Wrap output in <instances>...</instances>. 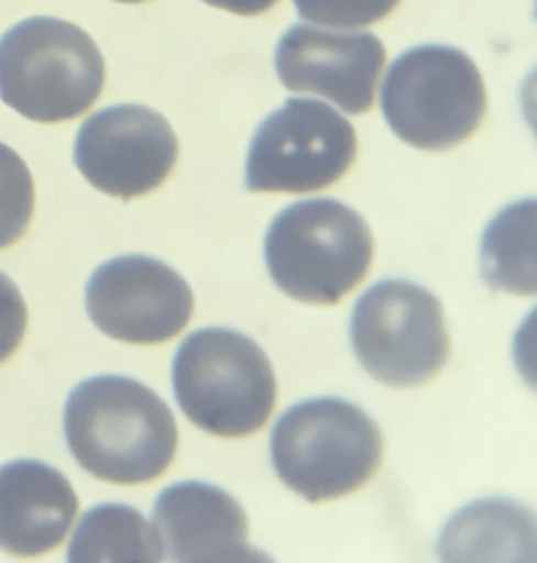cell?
I'll return each mask as SVG.
<instances>
[{"label": "cell", "mask_w": 537, "mask_h": 563, "mask_svg": "<svg viewBox=\"0 0 537 563\" xmlns=\"http://www.w3.org/2000/svg\"><path fill=\"white\" fill-rule=\"evenodd\" d=\"M64 434L75 461L92 476L140 485L162 476L177 452L168 405L128 376H92L64 407Z\"/></svg>", "instance_id": "obj_1"}, {"label": "cell", "mask_w": 537, "mask_h": 563, "mask_svg": "<svg viewBox=\"0 0 537 563\" xmlns=\"http://www.w3.org/2000/svg\"><path fill=\"white\" fill-rule=\"evenodd\" d=\"M106 62L73 22L35 15L0 37V99L35 123H64L101 97Z\"/></svg>", "instance_id": "obj_2"}, {"label": "cell", "mask_w": 537, "mask_h": 563, "mask_svg": "<svg viewBox=\"0 0 537 563\" xmlns=\"http://www.w3.org/2000/svg\"><path fill=\"white\" fill-rule=\"evenodd\" d=\"M383 432L361 407L341 398L304 400L280 416L271 432L277 478L308 503L348 496L374 478Z\"/></svg>", "instance_id": "obj_3"}, {"label": "cell", "mask_w": 537, "mask_h": 563, "mask_svg": "<svg viewBox=\"0 0 537 563\" xmlns=\"http://www.w3.org/2000/svg\"><path fill=\"white\" fill-rule=\"evenodd\" d=\"M173 394L197 428L226 439L259 432L268 422L277 385L265 350L228 328H204L173 358Z\"/></svg>", "instance_id": "obj_4"}, {"label": "cell", "mask_w": 537, "mask_h": 563, "mask_svg": "<svg viewBox=\"0 0 537 563\" xmlns=\"http://www.w3.org/2000/svg\"><path fill=\"white\" fill-rule=\"evenodd\" d=\"M265 261L271 280L288 297L337 303L365 280L374 261V236L350 206L308 199L271 221Z\"/></svg>", "instance_id": "obj_5"}, {"label": "cell", "mask_w": 537, "mask_h": 563, "mask_svg": "<svg viewBox=\"0 0 537 563\" xmlns=\"http://www.w3.org/2000/svg\"><path fill=\"white\" fill-rule=\"evenodd\" d=\"M381 106L401 141L424 151H446L479 130L487 92L481 70L461 48L421 44L387 70Z\"/></svg>", "instance_id": "obj_6"}, {"label": "cell", "mask_w": 537, "mask_h": 563, "mask_svg": "<svg viewBox=\"0 0 537 563\" xmlns=\"http://www.w3.org/2000/svg\"><path fill=\"white\" fill-rule=\"evenodd\" d=\"M363 369L387 387H417L448 363L450 336L439 299L408 280H383L365 290L350 321Z\"/></svg>", "instance_id": "obj_7"}, {"label": "cell", "mask_w": 537, "mask_h": 563, "mask_svg": "<svg viewBox=\"0 0 537 563\" xmlns=\"http://www.w3.org/2000/svg\"><path fill=\"white\" fill-rule=\"evenodd\" d=\"M357 132L330 106L288 99L259 125L245 164L252 192H317L339 181L357 157Z\"/></svg>", "instance_id": "obj_8"}, {"label": "cell", "mask_w": 537, "mask_h": 563, "mask_svg": "<svg viewBox=\"0 0 537 563\" xmlns=\"http://www.w3.org/2000/svg\"><path fill=\"white\" fill-rule=\"evenodd\" d=\"M86 308L103 334L123 343L155 345L188 325L195 295L166 263L134 254L108 261L90 276Z\"/></svg>", "instance_id": "obj_9"}, {"label": "cell", "mask_w": 537, "mask_h": 563, "mask_svg": "<svg viewBox=\"0 0 537 563\" xmlns=\"http://www.w3.org/2000/svg\"><path fill=\"white\" fill-rule=\"evenodd\" d=\"M179 155L171 123L146 106L123 103L92 114L75 141L79 173L101 192L134 199L155 190Z\"/></svg>", "instance_id": "obj_10"}, {"label": "cell", "mask_w": 537, "mask_h": 563, "mask_svg": "<svg viewBox=\"0 0 537 563\" xmlns=\"http://www.w3.org/2000/svg\"><path fill=\"white\" fill-rule=\"evenodd\" d=\"M385 62V44L374 33L308 24L291 26L275 48V70L286 90L326 97L348 114L372 110Z\"/></svg>", "instance_id": "obj_11"}, {"label": "cell", "mask_w": 537, "mask_h": 563, "mask_svg": "<svg viewBox=\"0 0 537 563\" xmlns=\"http://www.w3.org/2000/svg\"><path fill=\"white\" fill-rule=\"evenodd\" d=\"M162 555L171 562H263L250 547V522L226 489L184 481L166 487L153 507Z\"/></svg>", "instance_id": "obj_12"}, {"label": "cell", "mask_w": 537, "mask_h": 563, "mask_svg": "<svg viewBox=\"0 0 537 563\" xmlns=\"http://www.w3.org/2000/svg\"><path fill=\"white\" fill-rule=\"evenodd\" d=\"M79 511L70 481L53 465L18 459L0 465V551L37 558L57 549Z\"/></svg>", "instance_id": "obj_13"}, {"label": "cell", "mask_w": 537, "mask_h": 563, "mask_svg": "<svg viewBox=\"0 0 537 563\" xmlns=\"http://www.w3.org/2000/svg\"><path fill=\"white\" fill-rule=\"evenodd\" d=\"M162 544L153 525L130 505L90 509L70 540L68 562H162Z\"/></svg>", "instance_id": "obj_14"}, {"label": "cell", "mask_w": 537, "mask_h": 563, "mask_svg": "<svg viewBox=\"0 0 537 563\" xmlns=\"http://www.w3.org/2000/svg\"><path fill=\"white\" fill-rule=\"evenodd\" d=\"M481 269L487 286L514 295L536 292V201L505 208L485 230Z\"/></svg>", "instance_id": "obj_15"}, {"label": "cell", "mask_w": 537, "mask_h": 563, "mask_svg": "<svg viewBox=\"0 0 537 563\" xmlns=\"http://www.w3.org/2000/svg\"><path fill=\"white\" fill-rule=\"evenodd\" d=\"M35 206L33 177L24 159L0 142V250L13 245L29 228Z\"/></svg>", "instance_id": "obj_16"}, {"label": "cell", "mask_w": 537, "mask_h": 563, "mask_svg": "<svg viewBox=\"0 0 537 563\" xmlns=\"http://www.w3.org/2000/svg\"><path fill=\"white\" fill-rule=\"evenodd\" d=\"M297 13L324 26H368L387 18L401 0H293Z\"/></svg>", "instance_id": "obj_17"}, {"label": "cell", "mask_w": 537, "mask_h": 563, "mask_svg": "<svg viewBox=\"0 0 537 563\" xmlns=\"http://www.w3.org/2000/svg\"><path fill=\"white\" fill-rule=\"evenodd\" d=\"M26 321L29 312L20 288L0 272V363H4L22 343Z\"/></svg>", "instance_id": "obj_18"}, {"label": "cell", "mask_w": 537, "mask_h": 563, "mask_svg": "<svg viewBox=\"0 0 537 563\" xmlns=\"http://www.w3.org/2000/svg\"><path fill=\"white\" fill-rule=\"evenodd\" d=\"M204 2L237 15H259L277 4V0H204Z\"/></svg>", "instance_id": "obj_19"}, {"label": "cell", "mask_w": 537, "mask_h": 563, "mask_svg": "<svg viewBox=\"0 0 537 563\" xmlns=\"http://www.w3.org/2000/svg\"><path fill=\"white\" fill-rule=\"evenodd\" d=\"M117 2H125V4H135V2H144V0H117Z\"/></svg>", "instance_id": "obj_20"}]
</instances>
